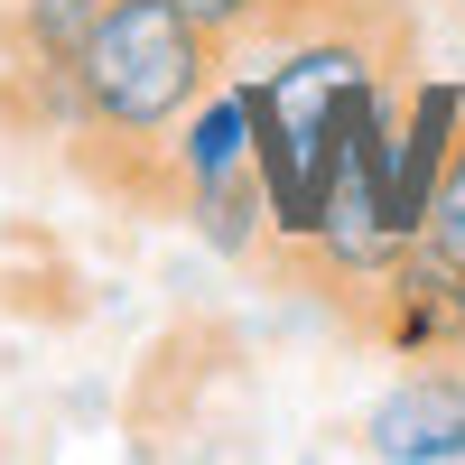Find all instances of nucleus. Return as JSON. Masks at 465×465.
<instances>
[{"label": "nucleus", "instance_id": "nucleus-2", "mask_svg": "<svg viewBox=\"0 0 465 465\" xmlns=\"http://www.w3.org/2000/svg\"><path fill=\"white\" fill-rule=\"evenodd\" d=\"M363 456H381V465H465V372L447 354H419V372H401L363 410Z\"/></svg>", "mask_w": 465, "mask_h": 465}, {"label": "nucleus", "instance_id": "nucleus-3", "mask_svg": "<svg viewBox=\"0 0 465 465\" xmlns=\"http://www.w3.org/2000/svg\"><path fill=\"white\" fill-rule=\"evenodd\" d=\"M363 326L391 354H465V270L438 261L429 242H410L363 298Z\"/></svg>", "mask_w": 465, "mask_h": 465}, {"label": "nucleus", "instance_id": "nucleus-5", "mask_svg": "<svg viewBox=\"0 0 465 465\" xmlns=\"http://www.w3.org/2000/svg\"><path fill=\"white\" fill-rule=\"evenodd\" d=\"M447 10H456V19H465V0H447Z\"/></svg>", "mask_w": 465, "mask_h": 465}, {"label": "nucleus", "instance_id": "nucleus-6", "mask_svg": "<svg viewBox=\"0 0 465 465\" xmlns=\"http://www.w3.org/2000/svg\"><path fill=\"white\" fill-rule=\"evenodd\" d=\"M456 363H465V354H456Z\"/></svg>", "mask_w": 465, "mask_h": 465}, {"label": "nucleus", "instance_id": "nucleus-4", "mask_svg": "<svg viewBox=\"0 0 465 465\" xmlns=\"http://www.w3.org/2000/svg\"><path fill=\"white\" fill-rule=\"evenodd\" d=\"M94 19H103V0H10L0 47H10L19 74H74V56H84Z\"/></svg>", "mask_w": 465, "mask_h": 465}, {"label": "nucleus", "instance_id": "nucleus-1", "mask_svg": "<svg viewBox=\"0 0 465 465\" xmlns=\"http://www.w3.org/2000/svg\"><path fill=\"white\" fill-rule=\"evenodd\" d=\"M223 74H232V47L205 19H186L177 0H103L84 56H74V131H65L74 168L112 196L149 205L177 122Z\"/></svg>", "mask_w": 465, "mask_h": 465}]
</instances>
